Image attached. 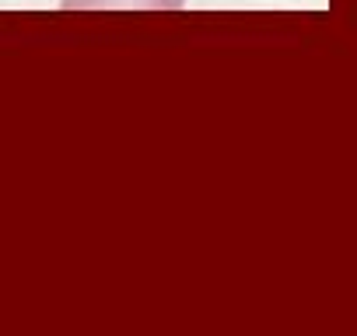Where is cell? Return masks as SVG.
Segmentation results:
<instances>
[{"mask_svg":"<svg viewBox=\"0 0 357 336\" xmlns=\"http://www.w3.org/2000/svg\"><path fill=\"white\" fill-rule=\"evenodd\" d=\"M63 8H183V0H63Z\"/></svg>","mask_w":357,"mask_h":336,"instance_id":"6da1fadb","label":"cell"}]
</instances>
